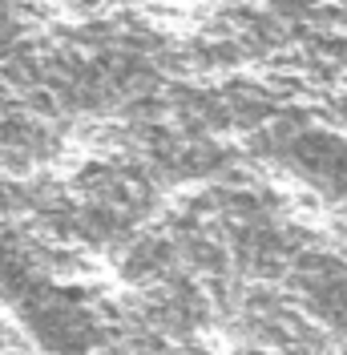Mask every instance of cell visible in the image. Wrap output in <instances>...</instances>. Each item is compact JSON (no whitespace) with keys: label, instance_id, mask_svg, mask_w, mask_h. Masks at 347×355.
<instances>
[{"label":"cell","instance_id":"obj_1","mask_svg":"<svg viewBox=\"0 0 347 355\" xmlns=\"http://www.w3.org/2000/svg\"><path fill=\"white\" fill-rule=\"evenodd\" d=\"M344 355H347V347H344Z\"/></svg>","mask_w":347,"mask_h":355}]
</instances>
